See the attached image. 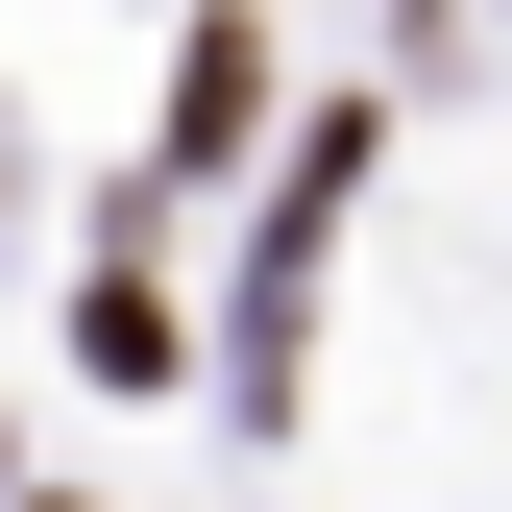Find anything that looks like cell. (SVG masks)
I'll return each mask as SVG.
<instances>
[{"instance_id": "2", "label": "cell", "mask_w": 512, "mask_h": 512, "mask_svg": "<svg viewBox=\"0 0 512 512\" xmlns=\"http://www.w3.org/2000/svg\"><path fill=\"white\" fill-rule=\"evenodd\" d=\"M244 122H269V49H244V25H196V49H171V171H220Z\"/></svg>"}, {"instance_id": "1", "label": "cell", "mask_w": 512, "mask_h": 512, "mask_svg": "<svg viewBox=\"0 0 512 512\" xmlns=\"http://www.w3.org/2000/svg\"><path fill=\"white\" fill-rule=\"evenodd\" d=\"M342 171H366V122H317V147H293V196H269V269H244V317H269V342L317 317V244H342Z\"/></svg>"}, {"instance_id": "3", "label": "cell", "mask_w": 512, "mask_h": 512, "mask_svg": "<svg viewBox=\"0 0 512 512\" xmlns=\"http://www.w3.org/2000/svg\"><path fill=\"white\" fill-rule=\"evenodd\" d=\"M74 366H98V391H171L196 342H171V293H147V269H98V293H74Z\"/></svg>"}]
</instances>
